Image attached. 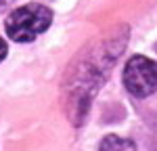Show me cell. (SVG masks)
Segmentation results:
<instances>
[{
	"label": "cell",
	"mask_w": 157,
	"mask_h": 151,
	"mask_svg": "<svg viewBox=\"0 0 157 151\" xmlns=\"http://www.w3.org/2000/svg\"><path fill=\"white\" fill-rule=\"evenodd\" d=\"M52 13L42 4H25L6 17V34L13 42H32L50 25Z\"/></svg>",
	"instance_id": "1"
},
{
	"label": "cell",
	"mask_w": 157,
	"mask_h": 151,
	"mask_svg": "<svg viewBox=\"0 0 157 151\" xmlns=\"http://www.w3.org/2000/svg\"><path fill=\"white\" fill-rule=\"evenodd\" d=\"M124 84L134 97H149L157 90V63L140 55L132 57L124 69Z\"/></svg>",
	"instance_id": "2"
},
{
	"label": "cell",
	"mask_w": 157,
	"mask_h": 151,
	"mask_svg": "<svg viewBox=\"0 0 157 151\" xmlns=\"http://www.w3.org/2000/svg\"><path fill=\"white\" fill-rule=\"evenodd\" d=\"M98 151H136V147H134L132 141H128V138H121L117 134H109V137L103 138Z\"/></svg>",
	"instance_id": "3"
},
{
	"label": "cell",
	"mask_w": 157,
	"mask_h": 151,
	"mask_svg": "<svg viewBox=\"0 0 157 151\" xmlns=\"http://www.w3.org/2000/svg\"><path fill=\"white\" fill-rule=\"evenodd\" d=\"M6 42H4V40H2V38H0V61H2V59H4V57H6Z\"/></svg>",
	"instance_id": "4"
},
{
	"label": "cell",
	"mask_w": 157,
	"mask_h": 151,
	"mask_svg": "<svg viewBox=\"0 0 157 151\" xmlns=\"http://www.w3.org/2000/svg\"><path fill=\"white\" fill-rule=\"evenodd\" d=\"M13 0H0V9H4V6H9Z\"/></svg>",
	"instance_id": "5"
}]
</instances>
